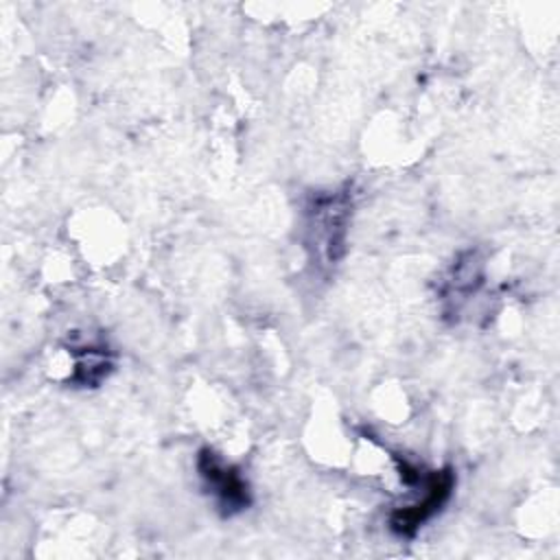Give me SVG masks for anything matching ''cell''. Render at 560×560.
Segmentation results:
<instances>
[{"mask_svg":"<svg viewBox=\"0 0 560 560\" xmlns=\"http://www.w3.org/2000/svg\"><path fill=\"white\" fill-rule=\"evenodd\" d=\"M199 470L208 488H212L217 499L223 503V508L241 510L243 505H247V488L243 479L230 466H225L212 451H203L199 455Z\"/></svg>","mask_w":560,"mask_h":560,"instance_id":"2","label":"cell"},{"mask_svg":"<svg viewBox=\"0 0 560 560\" xmlns=\"http://www.w3.org/2000/svg\"><path fill=\"white\" fill-rule=\"evenodd\" d=\"M451 488H453V475L451 470H440V472H433L431 479L427 481V490L422 494V499L400 512H396L392 516V527L400 534H413L420 523H424L427 518H431L440 508L442 503L448 499L451 494Z\"/></svg>","mask_w":560,"mask_h":560,"instance_id":"1","label":"cell"}]
</instances>
